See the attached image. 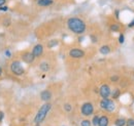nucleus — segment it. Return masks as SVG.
<instances>
[{
    "instance_id": "obj_32",
    "label": "nucleus",
    "mask_w": 134,
    "mask_h": 126,
    "mask_svg": "<svg viewBox=\"0 0 134 126\" xmlns=\"http://www.w3.org/2000/svg\"><path fill=\"white\" fill-rule=\"evenodd\" d=\"M1 75H2V68L0 67V76H1Z\"/></svg>"
},
{
    "instance_id": "obj_33",
    "label": "nucleus",
    "mask_w": 134,
    "mask_h": 126,
    "mask_svg": "<svg viewBox=\"0 0 134 126\" xmlns=\"http://www.w3.org/2000/svg\"><path fill=\"white\" fill-rule=\"evenodd\" d=\"M35 126H40V124H35Z\"/></svg>"
},
{
    "instance_id": "obj_30",
    "label": "nucleus",
    "mask_w": 134,
    "mask_h": 126,
    "mask_svg": "<svg viewBox=\"0 0 134 126\" xmlns=\"http://www.w3.org/2000/svg\"><path fill=\"white\" fill-rule=\"evenodd\" d=\"M115 16H116V17L119 20V17H120V10H119V9H116V10H115Z\"/></svg>"
},
{
    "instance_id": "obj_1",
    "label": "nucleus",
    "mask_w": 134,
    "mask_h": 126,
    "mask_svg": "<svg viewBox=\"0 0 134 126\" xmlns=\"http://www.w3.org/2000/svg\"><path fill=\"white\" fill-rule=\"evenodd\" d=\"M67 28L69 29V31L76 35H82L87 30V25L81 17L72 16L67 20Z\"/></svg>"
},
{
    "instance_id": "obj_9",
    "label": "nucleus",
    "mask_w": 134,
    "mask_h": 126,
    "mask_svg": "<svg viewBox=\"0 0 134 126\" xmlns=\"http://www.w3.org/2000/svg\"><path fill=\"white\" fill-rule=\"evenodd\" d=\"M22 61L26 64H32L35 61V56L32 54L31 51H27L22 54Z\"/></svg>"
},
{
    "instance_id": "obj_34",
    "label": "nucleus",
    "mask_w": 134,
    "mask_h": 126,
    "mask_svg": "<svg viewBox=\"0 0 134 126\" xmlns=\"http://www.w3.org/2000/svg\"><path fill=\"white\" fill-rule=\"evenodd\" d=\"M61 126H67V125H61Z\"/></svg>"
},
{
    "instance_id": "obj_22",
    "label": "nucleus",
    "mask_w": 134,
    "mask_h": 126,
    "mask_svg": "<svg viewBox=\"0 0 134 126\" xmlns=\"http://www.w3.org/2000/svg\"><path fill=\"white\" fill-rule=\"evenodd\" d=\"M109 80L113 82V83H117V82H119L120 80H121V77L119 76V75H111L110 77H109Z\"/></svg>"
},
{
    "instance_id": "obj_14",
    "label": "nucleus",
    "mask_w": 134,
    "mask_h": 126,
    "mask_svg": "<svg viewBox=\"0 0 134 126\" xmlns=\"http://www.w3.org/2000/svg\"><path fill=\"white\" fill-rule=\"evenodd\" d=\"M127 119L125 117H118L116 120L114 121V125L115 126H126Z\"/></svg>"
},
{
    "instance_id": "obj_31",
    "label": "nucleus",
    "mask_w": 134,
    "mask_h": 126,
    "mask_svg": "<svg viewBox=\"0 0 134 126\" xmlns=\"http://www.w3.org/2000/svg\"><path fill=\"white\" fill-rule=\"evenodd\" d=\"M5 4V0H0V6H3Z\"/></svg>"
},
{
    "instance_id": "obj_16",
    "label": "nucleus",
    "mask_w": 134,
    "mask_h": 126,
    "mask_svg": "<svg viewBox=\"0 0 134 126\" xmlns=\"http://www.w3.org/2000/svg\"><path fill=\"white\" fill-rule=\"evenodd\" d=\"M54 3V0H37V4L41 7H48Z\"/></svg>"
},
{
    "instance_id": "obj_10",
    "label": "nucleus",
    "mask_w": 134,
    "mask_h": 126,
    "mask_svg": "<svg viewBox=\"0 0 134 126\" xmlns=\"http://www.w3.org/2000/svg\"><path fill=\"white\" fill-rule=\"evenodd\" d=\"M52 97H53V93H52V91L49 90V89H44V90H42L40 92V99L42 102L49 103L51 99H52Z\"/></svg>"
},
{
    "instance_id": "obj_2",
    "label": "nucleus",
    "mask_w": 134,
    "mask_h": 126,
    "mask_svg": "<svg viewBox=\"0 0 134 126\" xmlns=\"http://www.w3.org/2000/svg\"><path fill=\"white\" fill-rule=\"evenodd\" d=\"M51 109H52V104L51 103H44L39 108V110L37 111V113H36V115L34 117V123L35 124H41L46 120L48 114L50 113Z\"/></svg>"
},
{
    "instance_id": "obj_13",
    "label": "nucleus",
    "mask_w": 134,
    "mask_h": 126,
    "mask_svg": "<svg viewBox=\"0 0 134 126\" xmlns=\"http://www.w3.org/2000/svg\"><path fill=\"white\" fill-rule=\"evenodd\" d=\"M122 95V90L120 88H115L114 90H111V95H110V98L114 99V100H117L121 97Z\"/></svg>"
},
{
    "instance_id": "obj_21",
    "label": "nucleus",
    "mask_w": 134,
    "mask_h": 126,
    "mask_svg": "<svg viewBox=\"0 0 134 126\" xmlns=\"http://www.w3.org/2000/svg\"><path fill=\"white\" fill-rule=\"evenodd\" d=\"M118 42H119V44H124V42H125V34L124 33H120V35L118 37Z\"/></svg>"
},
{
    "instance_id": "obj_4",
    "label": "nucleus",
    "mask_w": 134,
    "mask_h": 126,
    "mask_svg": "<svg viewBox=\"0 0 134 126\" xmlns=\"http://www.w3.org/2000/svg\"><path fill=\"white\" fill-rule=\"evenodd\" d=\"M94 106L92 103L90 102H86L82 105L81 107V114L84 116V117H90V116H93L94 115Z\"/></svg>"
},
{
    "instance_id": "obj_19",
    "label": "nucleus",
    "mask_w": 134,
    "mask_h": 126,
    "mask_svg": "<svg viewBox=\"0 0 134 126\" xmlns=\"http://www.w3.org/2000/svg\"><path fill=\"white\" fill-rule=\"evenodd\" d=\"M63 110H64V112H66V113H71L72 110H73L72 105L69 104V103H65V104L63 105Z\"/></svg>"
},
{
    "instance_id": "obj_7",
    "label": "nucleus",
    "mask_w": 134,
    "mask_h": 126,
    "mask_svg": "<svg viewBox=\"0 0 134 126\" xmlns=\"http://www.w3.org/2000/svg\"><path fill=\"white\" fill-rule=\"evenodd\" d=\"M69 56L72 58V59H82L84 58L86 52H85L84 49L82 48H77V47H74V48H71L68 52Z\"/></svg>"
},
{
    "instance_id": "obj_25",
    "label": "nucleus",
    "mask_w": 134,
    "mask_h": 126,
    "mask_svg": "<svg viewBox=\"0 0 134 126\" xmlns=\"http://www.w3.org/2000/svg\"><path fill=\"white\" fill-rule=\"evenodd\" d=\"M90 38H91V41L93 42V43H96L97 42V36H95V35H90Z\"/></svg>"
},
{
    "instance_id": "obj_15",
    "label": "nucleus",
    "mask_w": 134,
    "mask_h": 126,
    "mask_svg": "<svg viewBox=\"0 0 134 126\" xmlns=\"http://www.w3.org/2000/svg\"><path fill=\"white\" fill-rule=\"evenodd\" d=\"M39 69L42 71V72H49L51 70V65L48 62H46V61H43V62H41V63L39 64Z\"/></svg>"
},
{
    "instance_id": "obj_29",
    "label": "nucleus",
    "mask_w": 134,
    "mask_h": 126,
    "mask_svg": "<svg viewBox=\"0 0 134 126\" xmlns=\"http://www.w3.org/2000/svg\"><path fill=\"white\" fill-rule=\"evenodd\" d=\"M3 119H4V113L2 111H0V123L3 121Z\"/></svg>"
},
{
    "instance_id": "obj_28",
    "label": "nucleus",
    "mask_w": 134,
    "mask_h": 126,
    "mask_svg": "<svg viewBox=\"0 0 134 126\" xmlns=\"http://www.w3.org/2000/svg\"><path fill=\"white\" fill-rule=\"evenodd\" d=\"M7 9H8V7H7V6H5V5L0 6V11H6Z\"/></svg>"
},
{
    "instance_id": "obj_27",
    "label": "nucleus",
    "mask_w": 134,
    "mask_h": 126,
    "mask_svg": "<svg viewBox=\"0 0 134 126\" xmlns=\"http://www.w3.org/2000/svg\"><path fill=\"white\" fill-rule=\"evenodd\" d=\"M127 26H128V28H134V17L132 18V21H131Z\"/></svg>"
},
{
    "instance_id": "obj_18",
    "label": "nucleus",
    "mask_w": 134,
    "mask_h": 126,
    "mask_svg": "<svg viewBox=\"0 0 134 126\" xmlns=\"http://www.w3.org/2000/svg\"><path fill=\"white\" fill-rule=\"evenodd\" d=\"M109 29H110V31L114 32V33H118V32H120V30H121V26L119 24H111L109 26Z\"/></svg>"
},
{
    "instance_id": "obj_26",
    "label": "nucleus",
    "mask_w": 134,
    "mask_h": 126,
    "mask_svg": "<svg viewBox=\"0 0 134 126\" xmlns=\"http://www.w3.org/2000/svg\"><path fill=\"white\" fill-rule=\"evenodd\" d=\"M4 54H5L6 58H10V56H12V52H10V50H8V49L4 51Z\"/></svg>"
},
{
    "instance_id": "obj_3",
    "label": "nucleus",
    "mask_w": 134,
    "mask_h": 126,
    "mask_svg": "<svg viewBox=\"0 0 134 126\" xmlns=\"http://www.w3.org/2000/svg\"><path fill=\"white\" fill-rule=\"evenodd\" d=\"M99 107L103 112H106V113H114L117 109L116 102L114 99H111L110 97L101 98L99 102Z\"/></svg>"
},
{
    "instance_id": "obj_6",
    "label": "nucleus",
    "mask_w": 134,
    "mask_h": 126,
    "mask_svg": "<svg viewBox=\"0 0 134 126\" xmlns=\"http://www.w3.org/2000/svg\"><path fill=\"white\" fill-rule=\"evenodd\" d=\"M98 93L101 96V98H108L111 95V88L107 83H103L98 89Z\"/></svg>"
},
{
    "instance_id": "obj_12",
    "label": "nucleus",
    "mask_w": 134,
    "mask_h": 126,
    "mask_svg": "<svg viewBox=\"0 0 134 126\" xmlns=\"http://www.w3.org/2000/svg\"><path fill=\"white\" fill-rule=\"evenodd\" d=\"M99 52H100V54H102V55H107V54H109L111 52V48H110V46L108 44H104V45L100 46Z\"/></svg>"
},
{
    "instance_id": "obj_24",
    "label": "nucleus",
    "mask_w": 134,
    "mask_h": 126,
    "mask_svg": "<svg viewBox=\"0 0 134 126\" xmlns=\"http://www.w3.org/2000/svg\"><path fill=\"white\" fill-rule=\"evenodd\" d=\"M126 126H134V118H128L126 122Z\"/></svg>"
},
{
    "instance_id": "obj_5",
    "label": "nucleus",
    "mask_w": 134,
    "mask_h": 126,
    "mask_svg": "<svg viewBox=\"0 0 134 126\" xmlns=\"http://www.w3.org/2000/svg\"><path fill=\"white\" fill-rule=\"evenodd\" d=\"M10 71L16 76H21V75L24 74L25 69H24L23 65H22V63L20 61H14L13 63L10 64Z\"/></svg>"
},
{
    "instance_id": "obj_23",
    "label": "nucleus",
    "mask_w": 134,
    "mask_h": 126,
    "mask_svg": "<svg viewBox=\"0 0 134 126\" xmlns=\"http://www.w3.org/2000/svg\"><path fill=\"white\" fill-rule=\"evenodd\" d=\"M58 43H59V41L58 40H56V39H54V40H51L50 42L48 43V47H55V46H57L58 45Z\"/></svg>"
},
{
    "instance_id": "obj_17",
    "label": "nucleus",
    "mask_w": 134,
    "mask_h": 126,
    "mask_svg": "<svg viewBox=\"0 0 134 126\" xmlns=\"http://www.w3.org/2000/svg\"><path fill=\"white\" fill-rule=\"evenodd\" d=\"M99 118H100V115H98V114H95V115H93V117H92V119H91V123H92V126H98Z\"/></svg>"
},
{
    "instance_id": "obj_11",
    "label": "nucleus",
    "mask_w": 134,
    "mask_h": 126,
    "mask_svg": "<svg viewBox=\"0 0 134 126\" xmlns=\"http://www.w3.org/2000/svg\"><path fill=\"white\" fill-rule=\"evenodd\" d=\"M109 123H110V120H109L108 115H106V114L100 115L98 126H109Z\"/></svg>"
},
{
    "instance_id": "obj_8",
    "label": "nucleus",
    "mask_w": 134,
    "mask_h": 126,
    "mask_svg": "<svg viewBox=\"0 0 134 126\" xmlns=\"http://www.w3.org/2000/svg\"><path fill=\"white\" fill-rule=\"evenodd\" d=\"M31 52H32V54L35 56V59L36 58H40L43 54V45L42 44H39V43L36 44V45H34L32 50H31Z\"/></svg>"
},
{
    "instance_id": "obj_20",
    "label": "nucleus",
    "mask_w": 134,
    "mask_h": 126,
    "mask_svg": "<svg viewBox=\"0 0 134 126\" xmlns=\"http://www.w3.org/2000/svg\"><path fill=\"white\" fill-rule=\"evenodd\" d=\"M80 126H92V123H91V120L89 119H83L80 123Z\"/></svg>"
}]
</instances>
